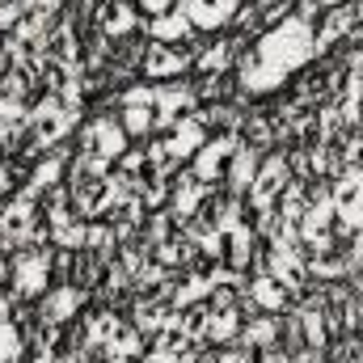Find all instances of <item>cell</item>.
I'll use <instances>...</instances> for the list:
<instances>
[{"label": "cell", "mask_w": 363, "mask_h": 363, "mask_svg": "<svg viewBox=\"0 0 363 363\" xmlns=\"http://www.w3.org/2000/svg\"><path fill=\"white\" fill-rule=\"evenodd\" d=\"M258 267L271 274V279H279V283L291 291V300L308 296L313 271H308V254H304V245H300V241H283V237H274L271 245H267V254H262V262H258Z\"/></svg>", "instance_id": "1"}, {"label": "cell", "mask_w": 363, "mask_h": 363, "mask_svg": "<svg viewBox=\"0 0 363 363\" xmlns=\"http://www.w3.org/2000/svg\"><path fill=\"white\" fill-rule=\"evenodd\" d=\"M131 148V140H127V131H123V123L118 118H110V114H97L89 118L85 127H81V161H89V165H101V169H114V161L123 157Z\"/></svg>", "instance_id": "2"}, {"label": "cell", "mask_w": 363, "mask_h": 363, "mask_svg": "<svg viewBox=\"0 0 363 363\" xmlns=\"http://www.w3.org/2000/svg\"><path fill=\"white\" fill-rule=\"evenodd\" d=\"M330 194H334V228L342 237L363 233V165H351L338 178H330Z\"/></svg>", "instance_id": "3"}, {"label": "cell", "mask_w": 363, "mask_h": 363, "mask_svg": "<svg viewBox=\"0 0 363 363\" xmlns=\"http://www.w3.org/2000/svg\"><path fill=\"white\" fill-rule=\"evenodd\" d=\"M237 144H241V135H237V131H216V135H207V144L190 157V174L203 182V186L224 182L228 161H233V152H237Z\"/></svg>", "instance_id": "4"}, {"label": "cell", "mask_w": 363, "mask_h": 363, "mask_svg": "<svg viewBox=\"0 0 363 363\" xmlns=\"http://www.w3.org/2000/svg\"><path fill=\"white\" fill-rule=\"evenodd\" d=\"M291 165H287V152H267L262 157V165H258V174L250 182V194H245V203L254 207V211H262V207H274V199L291 186Z\"/></svg>", "instance_id": "5"}, {"label": "cell", "mask_w": 363, "mask_h": 363, "mask_svg": "<svg viewBox=\"0 0 363 363\" xmlns=\"http://www.w3.org/2000/svg\"><path fill=\"white\" fill-rule=\"evenodd\" d=\"M194 51H199V43H190L186 51H182V47H165V43H148V51H144V60H140V81L169 85V81L182 77L186 68H194Z\"/></svg>", "instance_id": "6"}, {"label": "cell", "mask_w": 363, "mask_h": 363, "mask_svg": "<svg viewBox=\"0 0 363 363\" xmlns=\"http://www.w3.org/2000/svg\"><path fill=\"white\" fill-rule=\"evenodd\" d=\"M38 224H43V216H38V199H30L26 190H17L9 203H0V241H4V245H21V241H30Z\"/></svg>", "instance_id": "7"}, {"label": "cell", "mask_w": 363, "mask_h": 363, "mask_svg": "<svg viewBox=\"0 0 363 363\" xmlns=\"http://www.w3.org/2000/svg\"><path fill=\"white\" fill-rule=\"evenodd\" d=\"M220 262L228 267V271L245 274L250 267H258L262 262V254H258V233H254V224H233L224 237H220Z\"/></svg>", "instance_id": "8"}, {"label": "cell", "mask_w": 363, "mask_h": 363, "mask_svg": "<svg viewBox=\"0 0 363 363\" xmlns=\"http://www.w3.org/2000/svg\"><path fill=\"white\" fill-rule=\"evenodd\" d=\"M245 55V38L233 34V38H216V43H199L194 51V72L199 77H224L237 68V60Z\"/></svg>", "instance_id": "9"}, {"label": "cell", "mask_w": 363, "mask_h": 363, "mask_svg": "<svg viewBox=\"0 0 363 363\" xmlns=\"http://www.w3.org/2000/svg\"><path fill=\"white\" fill-rule=\"evenodd\" d=\"M207 199H211V186H203V182L186 169V174H178V178L169 182V207H165V211L178 220V228H186V224L199 216V207H203Z\"/></svg>", "instance_id": "10"}, {"label": "cell", "mask_w": 363, "mask_h": 363, "mask_svg": "<svg viewBox=\"0 0 363 363\" xmlns=\"http://www.w3.org/2000/svg\"><path fill=\"white\" fill-rule=\"evenodd\" d=\"M152 110H157V131H169L178 118H186V114L199 110V93H194V85H178V81L157 85V101H152Z\"/></svg>", "instance_id": "11"}, {"label": "cell", "mask_w": 363, "mask_h": 363, "mask_svg": "<svg viewBox=\"0 0 363 363\" xmlns=\"http://www.w3.org/2000/svg\"><path fill=\"white\" fill-rule=\"evenodd\" d=\"M241 4L245 0H178V9L190 17V26L199 34H216V30L233 26V17H237Z\"/></svg>", "instance_id": "12"}, {"label": "cell", "mask_w": 363, "mask_h": 363, "mask_svg": "<svg viewBox=\"0 0 363 363\" xmlns=\"http://www.w3.org/2000/svg\"><path fill=\"white\" fill-rule=\"evenodd\" d=\"M81 304H85V287H81V283H55V287L38 300V313H43V321H51V325H68L72 317H81Z\"/></svg>", "instance_id": "13"}, {"label": "cell", "mask_w": 363, "mask_h": 363, "mask_svg": "<svg viewBox=\"0 0 363 363\" xmlns=\"http://www.w3.org/2000/svg\"><path fill=\"white\" fill-rule=\"evenodd\" d=\"M97 17H101V34H106L110 43H123V38L140 34V26H144L135 0H101V4H97Z\"/></svg>", "instance_id": "14"}, {"label": "cell", "mask_w": 363, "mask_h": 363, "mask_svg": "<svg viewBox=\"0 0 363 363\" xmlns=\"http://www.w3.org/2000/svg\"><path fill=\"white\" fill-rule=\"evenodd\" d=\"M237 347L245 351H271V347H283V321L274 313H250V321H241V334H237Z\"/></svg>", "instance_id": "15"}, {"label": "cell", "mask_w": 363, "mask_h": 363, "mask_svg": "<svg viewBox=\"0 0 363 363\" xmlns=\"http://www.w3.org/2000/svg\"><path fill=\"white\" fill-rule=\"evenodd\" d=\"M140 30H144L148 43H165V47H182V43H190V38L199 34L182 9H169V13H161V17H148Z\"/></svg>", "instance_id": "16"}, {"label": "cell", "mask_w": 363, "mask_h": 363, "mask_svg": "<svg viewBox=\"0 0 363 363\" xmlns=\"http://www.w3.org/2000/svg\"><path fill=\"white\" fill-rule=\"evenodd\" d=\"M207 135H211V131L203 127V118H199V114H186V118H178V123L165 131V144L174 148V157L186 165V161H190V157L207 144Z\"/></svg>", "instance_id": "17"}, {"label": "cell", "mask_w": 363, "mask_h": 363, "mask_svg": "<svg viewBox=\"0 0 363 363\" xmlns=\"http://www.w3.org/2000/svg\"><path fill=\"white\" fill-rule=\"evenodd\" d=\"M258 165H262V152H258L254 144L241 140L237 152H233V161H228V174H224L233 199H245V194H250V182H254V174H258Z\"/></svg>", "instance_id": "18"}, {"label": "cell", "mask_w": 363, "mask_h": 363, "mask_svg": "<svg viewBox=\"0 0 363 363\" xmlns=\"http://www.w3.org/2000/svg\"><path fill=\"white\" fill-rule=\"evenodd\" d=\"M241 321H245L241 308H211L207 330H203V347H233L241 334Z\"/></svg>", "instance_id": "19"}, {"label": "cell", "mask_w": 363, "mask_h": 363, "mask_svg": "<svg viewBox=\"0 0 363 363\" xmlns=\"http://www.w3.org/2000/svg\"><path fill=\"white\" fill-rule=\"evenodd\" d=\"M118 123L127 140H148L157 131V110L152 106H118Z\"/></svg>", "instance_id": "20"}, {"label": "cell", "mask_w": 363, "mask_h": 363, "mask_svg": "<svg viewBox=\"0 0 363 363\" xmlns=\"http://www.w3.org/2000/svg\"><path fill=\"white\" fill-rule=\"evenodd\" d=\"M34 89H38V85H34V77H26V72H21V68H13V64L0 72V97H13V101H26V106H30V93H34Z\"/></svg>", "instance_id": "21"}, {"label": "cell", "mask_w": 363, "mask_h": 363, "mask_svg": "<svg viewBox=\"0 0 363 363\" xmlns=\"http://www.w3.org/2000/svg\"><path fill=\"white\" fill-rule=\"evenodd\" d=\"M0 363H26V334L17 321L0 325Z\"/></svg>", "instance_id": "22"}, {"label": "cell", "mask_w": 363, "mask_h": 363, "mask_svg": "<svg viewBox=\"0 0 363 363\" xmlns=\"http://www.w3.org/2000/svg\"><path fill=\"white\" fill-rule=\"evenodd\" d=\"M21 17H26V4H21V0H4V4H0V34L9 38V34L21 26Z\"/></svg>", "instance_id": "23"}, {"label": "cell", "mask_w": 363, "mask_h": 363, "mask_svg": "<svg viewBox=\"0 0 363 363\" xmlns=\"http://www.w3.org/2000/svg\"><path fill=\"white\" fill-rule=\"evenodd\" d=\"M135 9H140V13H148V17H161V13L178 9V0H135Z\"/></svg>", "instance_id": "24"}, {"label": "cell", "mask_w": 363, "mask_h": 363, "mask_svg": "<svg viewBox=\"0 0 363 363\" xmlns=\"http://www.w3.org/2000/svg\"><path fill=\"white\" fill-rule=\"evenodd\" d=\"M254 363H291V355H287L283 347H271V351H258V359Z\"/></svg>", "instance_id": "25"}, {"label": "cell", "mask_w": 363, "mask_h": 363, "mask_svg": "<svg viewBox=\"0 0 363 363\" xmlns=\"http://www.w3.org/2000/svg\"><path fill=\"white\" fill-rule=\"evenodd\" d=\"M317 9H338V4H351V0H313Z\"/></svg>", "instance_id": "26"}, {"label": "cell", "mask_w": 363, "mask_h": 363, "mask_svg": "<svg viewBox=\"0 0 363 363\" xmlns=\"http://www.w3.org/2000/svg\"><path fill=\"white\" fill-rule=\"evenodd\" d=\"M9 68V51H4V43H0V72Z\"/></svg>", "instance_id": "27"}]
</instances>
